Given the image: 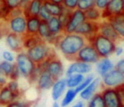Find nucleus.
Wrapping results in <instances>:
<instances>
[{
  "label": "nucleus",
  "instance_id": "f257e3e1",
  "mask_svg": "<svg viewBox=\"0 0 124 107\" xmlns=\"http://www.w3.org/2000/svg\"><path fill=\"white\" fill-rule=\"evenodd\" d=\"M88 43L84 37L73 33H63L58 38L54 46L60 51L66 59L69 61H76L77 54Z\"/></svg>",
  "mask_w": 124,
  "mask_h": 107
},
{
  "label": "nucleus",
  "instance_id": "f03ea898",
  "mask_svg": "<svg viewBox=\"0 0 124 107\" xmlns=\"http://www.w3.org/2000/svg\"><path fill=\"white\" fill-rule=\"evenodd\" d=\"M26 52L30 59L36 65L41 64L50 57L55 55L54 49L52 48L51 45L43 40H41L32 48L26 49Z\"/></svg>",
  "mask_w": 124,
  "mask_h": 107
},
{
  "label": "nucleus",
  "instance_id": "7ed1b4c3",
  "mask_svg": "<svg viewBox=\"0 0 124 107\" xmlns=\"http://www.w3.org/2000/svg\"><path fill=\"white\" fill-rule=\"evenodd\" d=\"M88 43L93 46L100 58L110 57L114 54V50L116 46V43L102 36L100 33H97Z\"/></svg>",
  "mask_w": 124,
  "mask_h": 107
},
{
  "label": "nucleus",
  "instance_id": "20e7f679",
  "mask_svg": "<svg viewBox=\"0 0 124 107\" xmlns=\"http://www.w3.org/2000/svg\"><path fill=\"white\" fill-rule=\"evenodd\" d=\"M123 85L117 88H105L102 91L105 107H123Z\"/></svg>",
  "mask_w": 124,
  "mask_h": 107
},
{
  "label": "nucleus",
  "instance_id": "39448f33",
  "mask_svg": "<svg viewBox=\"0 0 124 107\" xmlns=\"http://www.w3.org/2000/svg\"><path fill=\"white\" fill-rule=\"evenodd\" d=\"M15 61H16L15 64L16 65V66L19 69L21 76H23L26 78H29L30 76L34 71L35 68H36V64L30 59V57L27 55L26 52H18Z\"/></svg>",
  "mask_w": 124,
  "mask_h": 107
},
{
  "label": "nucleus",
  "instance_id": "423d86ee",
  "mask_svg": "<svg viewBox=\"0 0 124 107\" xmlns=\"http://www.w3.org/2000/svg\"><path fill=\"white\" fill-rule=\"evenodd\" d=\"M8 32L16 33L23 37L26 33V16L24 14L15 17H9L5 20Z\"/></svg>",
  "mask_w": 124,
  "mask_h": 107
},
{
  "label": "nucleus",
  "instance_id": "0eeeda50",
  "mask_svg": "<svg viewBox=\"0 0 124 107\" xmlns=\"http://www.w3.org/2000/svg\"><path fill=\"white\" fill-rule=\"evenodd\" d=\"M100 59L95 48L88 42L78 51L76 56V61H83L88 64H95Z\"/></svg>",
  "mask_w": 124,
  "mask_h": 107
},
{
  "label": "nucleus",
  "instance_id": "6e6552de",
  "mask_svg": "<svg viewBox=\"0 0 124 107\" xmlns=\"http://www.w3.org/2000/svg\"><path fill=\"white\" fill-rule=\"evenodd\" d=\"M86 21L84 11H82L78 9H76L71 12V15L68 20L67 23L64 27L65 33H73L76 32L78 26Z\"/></svg>",
  "mask_w": 124,
  "mask_h": 107
},
{
  "label": "nucleus",
  "instance_id": "1a4fd4ad",
  "mask_svg": "<svg viewBox=\"0 0 124 107\" xmlns=\"http://www.w3.org/2000/svg\"><path fill=\"white\" fill-rule=\"evenodd\" d=\"M45 70L49 73V75L54 78V81L60 79L64 72V66L61 61L56 56V54L47 61H45Z\"/></svg>",
  "mask_w": 124,
  "mask_h": 107
},
{
  "label": "nucleus",
  "instance_id": "9d476101",
  "mask_svg": "<svg viewBox=\"0 0 124 107\" xmlns=\"http://www.w3.org/2000/svg\"><path fill=\"white\" fill-rule=\"evenodd\" d=\"M124 13V0H110L105 9L101 10L102 20H108L110 17Z\"/></svg>",
  "mask_w": 124,
  "mask_h": 107
},
{
  "label": "nucleus",
  "instance_id": "9b49d317",
  "mask_svg": "<svg viewBox=\"0 0 124 107\" xmlns=\"http://www.w3.org/2000/svg\"><path fill=\"white\" fill-rule=\"evenodd\" d=\"M124 83V73L113 69L103 76V84L105 88H117Z\"/></svg>",
  "mask_w": 124,
  "mask_h": 107
},
{
  "label": "nucleus",
  "instance_id": "f8f14e48",
  "mask_svg": "<svg viewBox=\"0 0 124 107\" xmlns=\"http://www.w3.org/2000/svg\"><path fill=\"white\" fill-rule=\"evenodd\" d=\"M99 31V23L92 22L89 21H85L78 26L76 33L84 37L87 41L89 42L95 35L98 33Z\"/></svg>",
  "mask_w": 124,
  "mask_h": 107
},
{
  "label": "nucleus",
  "instance_id": "ddd939ff",
  "mask_svg": "<svg viewBox=\"0 0 124 107\" xmlns=\"http://www.w3.org/2000/svg\"><path fill=\"white\" fill-rule=\"evenodd\" d=\"M98 33H100V35L105 37V38H109V39L112 40L115 43L122 40V38L117 34L116 31L114 30V28L112 27V26L110 24V22L107 20H101L99 22Z\"/></svg>",
  "mask_w": 124,
  "mask_h": 107
},
{
  "label": "nucleus",
  "instance_id": "4468645a",
  "mask_svg": "<svg viewBox=\"0 0 124 107\" xmlns=\"http://www.w3.org/2000/svg\"><path fill=\"white\" fill-rule=\"evenodd\" d=\"M5 42L11 51L18 53L23 50V37L20 35L7 32L5 34Z\"/></svg>",
  "mask_w": 124,
  "mask_h": 107
},
{
  "label": "nucleus",
  "instance_id": "2eb2a0df",
  "mask_svg": "<svg viewBox=\"0 0 124 107\" xmlns=\"http://www.w3.org/2000/svg\"><path fill=\"white\" fill-rule=\"evenodd\" d=\"M92 71L91 64L85 63L83 61H74V62L71 63L69 66L68 69L66 70V76H70L74 73H79V74H87Z\"/></svg>",
  "mask_w": 124,
  "mask_h": 107
},
{
  "label": "nucleus",
  "instance_id": "dca6fc26",
  "mask_svg": "<svg viewBox=\"0 0 124 107\" xmlns=\"http://www.w3.org/2000/svg\"><path fill=\"white\" fill-rule=\"evenodd\" d=\"M20 93H16L10 91L8 87L3 86L0 88V106L5 107L9 103L16 100L20 97Z\"/></svg>",
  "mask_w": 124,
  "mask_h": 107
},
{
  "label": "nucleus",
  "instance_id": "f3484780",
  "mask_svg": "<svg viewBox=\"0 0 124 107\" xmlns=\"http://www.w3.org/2000/svg\"><path fill=\"white\" fill-rule=\"evenodd\" d=\"M54 80L49 75V73L46 71V70H43L38 75V77L37 79V84H38V88L41 90H47L51 88L53 86Z\"/></svg>",
  "mask_w": 124,
  "mask_h": 107
},
{
  "label": "nucleus",
  "instance_id": "a211bd4d",
  "mask_svg": "<svg viewBox=\"0 0 124 107\" xmlns=\"http://www.w3.org/2000/svg\"><path fill=\"white\" fill-rule=\"evenodd\" d=\"M43 3L41 0H31L24 8L23 13L25 15L27 16H38L40 9L43 7Z\"/></svg>",
  "mask_w": 124,
  "mask_h": 107
},
{
  "label": "nucleus",
  "instance_id": "6ab92c4d",
  "mask_svg": "<svg viewBox=\"0 0 124 107\" xmlns=\"http://www.w3.org/2000/svg\"><path fill=\"white\" fill-rule=\"evenodd\" d=\"M107 21L110 22L116 33L123 39L124 38V15H117L109 18Z\"/></svg>",
  "mask_w": 124,
  "mask_h": 107
},
{
  "label": "nucleus",
  "instance_id": "aec40b11",
  "mask_svg": "<svg viewBox=\"0 0 124 107\" xmlns=\"http://www.w3.org/2000/svg\"><path fill=\"white\" fill-rule=\"evenodd\" d=\"M48 27L49 31L54 36H60L64 33V26L61 24L60 21L56 16H52L48 21Z\"/></svg>",
  "mask_w": 124,
  "mask_h": 107
},
{
  "label": "nucleus",
  "instance_id": "412c9836",
  "mask_svg": "<svg viewBox=\"0 0 124 107\" xmlns=\"http://www.w3.org/2000/svg\"><path fill=\"white\" fill-rule=\"evenodd\" d=\"M114 65L112 61L107 58H100L98 61H97L96 65V71L100 76H105L108 72H110L111 70H113Z\"/></svg>",
  "mask_w": 124,
  "mask_h": 107
},
{
  "label": "nucleus",
  "instance_id": "4be33fe9",
  "mask_svg": "<svg viewBox=\"0 0 124 107\" xmlns=\"http://www.w3.org/2000/svg\"><path fill=\"white\" fill-rule=\"evenodd\" d=\"M66 79H58L54 83L52 88V98L54 101H57L60 98L65 89H66Z\"/></svg>",
  "mask_w": 124,
  "mask_h": 107
},
{
  "label": "nucleus",
  "instance_id": "5701e85b",
  "mask_svg": "<svg viewBox=\"0 0 124 107\" xmlns=\"http://www.w3.org/2000/svg\"><path fill=\"white\" fill-rule=\"evenodd\" d=\"M41 20L38 16L26 17V35H37Z\"/></svg>",
  "mask_w": 124,
  "mask_h": 107
},
{
  "label": "nucleus",
  "instance_id": "b1692460",
  "mask_svg": "<svg viewBox=\"0 0 124 107\" xmlns=\"http://www.w3.org/2000/svg\"><path fill=\"white\" fill-rule=\"evenodd\" d=\"M100 80L98 78L93 79V81L86 87L83 90L80 92V96L84 100H89V99L94 94V92L96 91L97 88H98Z\"/></svg>",
  "mask_w": 124,
  "mask_h": 107
},
{
  "label": "nucleus",
  "instance_id": "393cba45",
  "mask_svg": "<svg viewBox=\"0 0 124 107\" xmlns=\"http://www.w3.org/2000/svg\"><path fill=\"white\" fill-rule=\"evenodd\" d=\"M43 6L49 12L51 16H56V17H58L65 9V7L62 4H54V3H51L49 1H46L43 3Z\"/></svg>",
  "mask_w": 124,
  "mask_h": 107
},
{
  "label": "nucleus",
  "instance_id": "a878e982",
  "mask_svg": "<svg viewBox=\"0 0 124 107\" xmlns=\"http://www.w3.org/2000/svg\"><path fill=\"white\" fill-rule=\"evenodd\" d=\"M85 18L86 21H89L92 22L99 23L102 20L101 17V10L99 9L98 8L94 7L90 8L89 9L85 11Z\"/></svg>",
  "mask_w": 124,
  "mask_h": 107
},
{
  "label": "nucleus",
  "instance_id": "bb28decb",
  "mask_svg": "<svg viewBox=\"0 0 124 107\" xmlns=\"http://www.w3.org/2000/svg\"><path fill=\"white\" fill-rule=\"evenodd\" d=\"M84 76L83 74H79V73H74L70 76H68V78L66 80V86L69 88H76L78 85L80 84V83L83 82L84 79Z\"/></svg>",
  "mask_w": 124,
  "mask_h": 107
},
{
  "label": "nucleus",
  "instance_id": "cd10ccee",
  "mask_svg": "<svg viewBox=\"0 0 124 107\" xmlns=\"http://www.w3.org/2000/svg\"><path fill=\"white\" fill-rule=\"evenodd\" d=\"M41 41L37 35H25L23 36V48H32L33 46L37 44L38 43Z\"/></svg>",
  "mask_w": 124,
  "mask_h": 107
},
{
  "label": "nucleus",
  "instance_id": "c85d7f7f",
  "mask_svg": "<svg viewBox=\"0 0 124 107\" xmlns=\"http://www.w3.org/2000/svg\"><path fill=\"white\" fill-rule=\"evenodd\" d=\"M88 107H105L103 97L100 93H95L89 99Z\"/></svg>",
  "mask_w": 124,
  "mask_h": 107
},
{
  "label": "nucleus",
  "instance_id": "c756f323",
  "mask_svg": "<svg viewBox=\"0 0 124 107\" xmlns=\"http://www.w3.org/2000/svg\"><path fill=\"white\" fill-rule=\"evenodd\" d=\"M77 94H78V93H76L75 89H73V88L68 89L67 92L66 93V95H65L64 99H63L61 101V107L68 106V105L74 100V99L76 98Z\"/></svg>",
  "mask_w": 124,
  "mask_h": 107
},
{
  "label": "nucleus",
  "instance_id": "7c9ffc66",
  "mask_svg": "<svg viewBox=\"0 0 124 107\" xmlns=\"http://www.w3.org/2000/svg\"><path fill=\"white\" fill-rule=\"evenodd\" d=\"M95 6V0H79L78 4V9L82 11H86L90 8Z\"/></svg>",
  "mask_w": 124,
  "mask_h": 107
},
{
  "label": "nucleus",
  "instance_id": "2f4dec72",
  "mask_svg": "<svg viewBox=\"0 0 124 107\" xmlns=\"http://www.w3.org/2000/svg\"><path fill=\"white\" fill-rule=\"evenodd\" d=\"M13 67H14V63L8 62V61H3L2 62H0V70L5 74L6 76L9 77V74H10L11 71H12Z\"/></svg>",
  "mask_w": 124,
  "mask_h": 107
},
{
  "label": "nucleus",
  "instance_id": "473e14b6",
  "mask_svg": "<svg viewBox=\"0 0 124 107\" xmlns=\"http://www.w3.org/2000/svg\"><path fill=\"white\" fill-rule=\"evenodd\" d=\"M9 9L3 0H0V21H5L9 17Z\"/></svg>",
  "mask_w": 124,
  "mask_h": 107
},
{
  "label": "nucleus",
  "instance_id": "72a5a7b5",
  "mask_svg": "<svg viewBox=\"0 0 124 107\" xmlns=\"http://www.w3.org/2000/svg\"><path fill=\"white\" fill-rule=\"evenodd\" d=\"M93 75H91V76H88V77L84 78V79L83 80V82H82V83H80V84L78 85V86L76 87V89H75L76 93H80L82 90L84 89V88H86V87L88 86V85L89 84V83H91L92 81H93Z\"/></svg>",
  "mask_w": 124,
  "mask_h": 107
},
{
  "label": "nucleus",
  "instance_id": "f704fd0d",
  "mask_svg": "<svg viewBox=\"0 0 124 107\" xmlns=\"http://www.w3.org/2000/svg\"><path fill=\"white\" fill-rule=\"evenodd\" d=\"M79 0H64L62 3V5L64 6L66 9L72 11L74 9H78V4Z\"/></svg>",
  "mask_w": 124,
  "mask_h": 107
},
{
  "label": "nucleus",
  "instance_id": "c9c22d12",
  "mask_svg": "<svg viewBox=\"0 0 124 107\" xmlns=\"http://www.w3.org/2000/svg\"><path fill=\"white\" fill-rule=\"evenodd\" d=\"M71 10H69V9H67L65 8V9L63 10V12H62L61 14L58 16L59 20L60 21V22H61V24L63 25L64 27H65V26H66V23H67L68 20H69L70 15H71Z\"/></svg>",
  "mask_w": 124,
  "mask_h": 107
},
{
  "label": "nucleus",
  "instance_id": "e433bc0d",
  "mask_svg": "<svg viewBox=\"0 0 124 107\" xmlns=\"http://www.w3.org/2000/svg\"><path fill=\"white\" fill-rule=\"evenodd\" d=\"M6 86L8 87V88H9L10 91L14 92V93H20V94H21L19 83H18L17 80H10V81H8Z\"/></svg>",
  "mask_w": 124,
  "mask_h": 107
},
{
  "label": "nucleus",
  "instance_id": "4c0bfd02",
  "mask_svg": "<svg viewBox=\"0 0 124 107\" xmlns=\"http://www.w3.org/2000/svg\"><path fill=\"white\" fill-rule=\"evenodd\" d=\"M2 57L4 59V61L11 63H14L15 60H16V55H15V54L11 50L10 51L9 50H5V51L3 52Z\"/></svg>",
  "mask_w": 124,
  "mask_h": 107
},
{
  "label": "nucleus",
  "instance_id": "58836bf2",
  "mask_svg": "<svg viewBox=\"0 0 124 107\" xmlns=\"http://www.w3.org/2000/svg\"><path fill=\"white\" fill-rule=\"evenodd\" d=\"M38 17H39V19L41 20V21H48L52 16H51V15L49 14V12L46 9V8L43 5V7H42L41 9H40L39 14H38Z\"/></svg>",
  "mask_w": 124,
  "mask_h": 107
},
{
  "label": "nucleus",
  "instance_id": "ea45409f",
  "mask_svg": "<svg viewBox=\"0 0 124 107\" xmlns=\"http://www.w3.org/2000/svg\"><path fill=\"white\" fill-rule=\"evenodd\" d=\"M9 9H13L20 7V0H3Z\"/></svg>",
  "mask_w": 124,
  "mask_h": 107
},
{
  "label": "nucleus",
  "instance_id": "a19ab883",
  "mask_svg": "<svg viewBox=\"0 0 124 107\" xmlns=\"http://www.w3.org/2000/svg\"><path fill=\"white\" fill-rule=\"evenodd\" d=\"M20 76H21V73H20L19 69L16 66V65L14 63V67H13L12 71H11L10 74H9V78L10 80H17L20 77Z\"/></svg>",
  "mask_w": 124,
  "mask_h": 107
},
{
  "label": "nucleus",
  "instance_id": "79ce46f5",
  "mask_svg": "<svg viewBox=\"0 0 124 107\" xmlns=\"http://www.w3.org/2000/svg\"><path fill=\"white\" fill-rule=\"evenodd\" d=\"M5 107H31L30 105L26 102H22L19 101V100H15V101L9 103L8 105H6Z\"/></svg>",
  "mask_w": 124,
  "mask_h": 107
},
{
  "label": "nucleus",
  "instance_id": "37998d69",
  "mask_svg": "<svg viewBox=\"0 0 124 107\" xmlns=\"http://www.w3.org/2000/svg\"><path fill=\"white\" fill-rule=\"evenodd\" d=\"M109 1L110 0H95V7L100 10H103L105 9Z\"/></svg>",
  "mask_w": 124,
  "mask_h": 107
},
{
  "label": "nucleus",
  "instance_id": "c03bdc74",
  "mask_svg": "<svg viewBox=\"0 0 124 107\" xmlns=\"http://www.w3.org/2000/svg\"><path fill=\"white\" fill-rule=\"evenodd\" d=\"M22 14H24V13H23V9H21V8H20V7L16 8V9H10V10H9V17H15V16L20 15H22Z\"/></svg>",
  "mask_w": 124,
  "mask_h": 107
},
{
  "label": "nucleus",
  "instance_id": "a18cd8bd",
  "mask_svg": "<svg viewBox=\"0 0 124 107\" xmlns=\"http://www.w3.org/2000/svg\"><path fill=\"white\" fill-rule=\"evenodd\" d=\"M9 77L5 76L4 72H3L1 70H0V86L3 87V86H5L7 84L8 81H9Z\"/></svg>",
  "mask_w": 124,
  "mask_h": 107
},
{
  "label": "nucleus",
  "instance_id": "49530a36",
  "mask_svg": "<svg viewBox=\"0 0 124 107\" xmlns=\"http://www.w3.org/2000/svg\"><path fill=\"white\" fill-rule=\"evenodd\" d=\"M115 69L121 71V72L124 73V60L123 59H121L120 61H118V62H117L115 66Z\"/></svg>",
  "mask_w": 124,
  "mask_h": 107
},
{
  "label": "nucleus",
  "instance_id": "de8ad7c7",
  "mask_svg": "<svg viewBox=\"0 0 124 107\" xmlns=\"http://www.w3.org/2000/svg\"><path fill=\"white\" fill-rule=\"evenodd\" d=\"M114 54H115L116 56L122 55V54H123V48H122V47L116 45L115 48V50H114Z\"/></svg>",
  "mask_w": 124,
  "mask_h": 107
},
{
  "label": "nucleus",
  "instance_id": "09e8293b",
  "mask_svg": "<svg viewBox=\"0 0 124 107\" xmlns=\"http://www.w3.org/2000/svg\"><path fill=\"white\" fill-rule=\"evenodd\" d=\"M30 1H31V0H20V8L23 9Z\"/></svg>",
  "mask_w": 124,
  "mask_h": 107
},
{
  "label": "nucleus",
  "instance_id": "8fccbe9b",
  "mask_svg": "<svg viewBox=\"0 0 124 107\" xmlns=\"http://www.w3.org/2000/svg\"><path fill=\"white\" fill-rule=\"evenodd\" d=\"M71 107H84V103L83 101H78L75 105H73Z\"/></svg>",
  "mask_w": 124,
  "mask_h": 107
},
{
  "label": "nucleus",
  "instance_id": "3c124183",
  "mask_svg": "<svg viewBox=\"0 0 124 107\" xmlns=\"http://www.w3.org/2000/svg\"><path fill=\"white\" fill-rule=\"evenodd\" d=\"M48 1H49V2H51V3H54V4H62V3H63L64 0H48Z\"/></svg>",
  "mask_w": 124,
  "mask_h": 107
},
{
  "label": "nucleus",
  "instance_id": "603ef678",
  "mask_svg": "<svg viewBox=\"0 0 124 107\" xmlns=\"http://www.w3.org/2000/svg\"><path fill=\"white\" fill-rule=\"evenodd\" d=\"M53 107H60V106L59 105V104H58V103H56V102H55V103H54Z\"/></svg>",
  "mask_w": 124,
  "mask_h": 107
},
{
  "label": "nucleus",
  "instance_id": "864d4df0",
  "mask_svg": "<svg viewBox=\"0 0 124 107\" xmlns=\"http://www.w3.org/2000/svg\"><path fill=\"white\" fill-rule=\"evenodd\" d=\"M41 1H42L43 3H44V2H46V1H48V0H41Z\"/></svg>",
  "mask_w": 124,
  "mask_h": 107
},
{
  "label": "nucleus",
  "instance_id": "5fc2aeb1",
  "mask_svg": "<svg viewBox=\"0 0 124 107\" xmlns=\"http://www.w3.org/2000/svg\"><path fill=\"white\" fill-rule=\"evenodd\" d=\"M0 88H1V86H0Z\"/></svg>",
  "mask_w": 124,
  "mask_h": 107
}]
</instances>
